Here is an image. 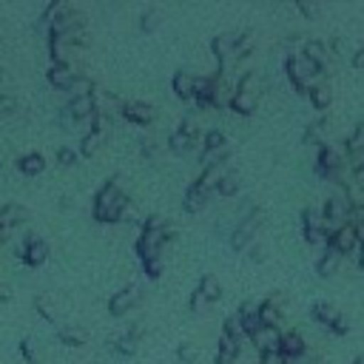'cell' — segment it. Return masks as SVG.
<instances>
[{
	"label": "cell",
	"instance_id": "6da1fadb",
	"mask_svg": "<svg viewBox=\"0 0 364 364\" xmlns=\"http://www.w3.org/2000/svg\"><path fill=\"white\" fill-rule=\"evenodd\" d=\"M176 239V228L171 225V222H165V219H159V216H148L145 219V225H142V233H139V239H136V256L145 262V259H154V256H159L162 253V247L168 245V242H173Z\"/></svg>",
	"mask_w": 364,
	"mask_h": 364
},
{
	"label": "cell",
	"instance_id": "7a4b0ae2",
	"mask_svg": "<svg viewBox=\"0 0 364 364\" xmlns=\"http://www.w3.org/2000/svg\"><path fill=\"white\" fill-rule=\"evenodd\" d=\"M284 74H287V80H290V85L296 88V94H310V88L316 85V82H321V80H327L321 71H318V65L313 63V60H307L301 51H290L287 54V60H284Z\"/></svg>",
	"mask_w": 364,
	"mask_h": 364
},
{
	"label": "cell",
	"instance_id": "3957f363",
	"mask_svg": "<svg viewBox=\"0 0 364 364\" xmlns=\"http://www.w3.org/2000/svg\"><path fill=\"white\" fill-rule=\"evenodd\" d=\"M125 205H128V196H125V193L119 191V185L111 179V182H105V185H102V191L97 193L94 216H97L100 222H117V219L122 216Z\"/></svg>",
	"mask_w": 364,
	"mask_h": 364
},
{
	"label": "cell",
	"instance_id": "277c9868",
	"mask_svg": "<svg viewBox=\"0 0 364 364\" xmlns=\"http://www.w3.org/2000/svg\"><path fill=\"white\" fill-rule=\"evenodd\" d=\"M256 105H259V77L256 74H242L228 108L239 117H250L256 111Z\"/></svg>",
	"mask_w": 364,
	"mask_h": 364
},
{
	"label": "cell",
	"instance_id": "5b68a950",
	"mask_svg": "<svg viewBox=\"0 0 364 364\" xmlns=\"http://www.w3.org/2000/svg\"><path fill=\"white\" fill-rule=\"evenodd\" d=\"M347 165V154H344V145H330L324 142L316 154V162H313V171L321 176V179H338L341 168Z\"/></svg>",
	"mask_w": 364,
	"mask_h": 364
},
{
	"label": "cell",
	"instance_id": "8992f818",
	"mask_svg": "<svg viewBox=\"0 0 364 364\" xmlns=\"http://www.w3.org/2000/svg\"><path fill=\"white\" fill-rule=\"evenodd\" d=\"M262 222H264V210H262V208H250V210L239 219V225L230 230V247H233V250H247V247L253 245V236L259 233Z\"/></svg>",
	"mask_w": 364,
	"mask_h": 364
},
{
	"label": "cell",
	"instance_id": "52a82bcc",
	"mask_svg": "<svg viewBox=\"0 0 364 364\" xmlns=\"http://www.w3.org/2000/svg\"><path fill=\"white\" fill-rule=\"evenodd\" d=\"M301 236L307 245H327V230H324V216L321 208H304L301 210Z\"/></svg>",
	"mask_w": 364,
	"mask_h": 364
},
{
	"label": "cell",
	"instance_id": "ba28073f",
	"mask_svg": "<svg viewBox=\"0 0 364 364\" xmlns=\"http://www.w3.org/2000/svg\"><path fill=\"white\" fill-rule=\"evenodd\" d=\"M239 34L242 31H222L210 40V51L219 60V74H228V63L236 60V46H239Z\"/></svg>",
	"mask_w": 364,
	"mask_h": 364
},
{
	"label": "cell",
	"instance_id": "9c48e42d",
	"mask_svg": "<svg viewBox=\"0 0 364 364\" xmlns=\"http://www.w3.org/2000/svg\"><path fill=\"white\" fill-rule=\"evenodd\" d=\"M327 245L336 247L341 256H355V259H358V253H361V242H358V233H355V225H353V222L341 225V228L327 239Z\"/></svg>",
	"mask_w": 364,
	"mask_h": 364
},
{
	"label": "cell",
	"instance_id": "30bf717a",
	"mask_svg": "<svg viewBox=\"0 0 364 364\" xmlns=\"http://www.w3.org/2000/svg\"><path fill=\"white\" fill-rule=\"evenodd\" d=\"M301 54L307 57V60H313L316 65H318V71L327 77L330 71H333V51H330V43L327 40H318V37H310L307 43H304V48H301Z\"/></svg>",
	"mask_w": 364,
	"mask_h": 364
},
{
	"label": "cell",
	"instance_id": "8fae6325",
	"mask_svg": "<svg viewBox=\"0 0 364 364\" xmlns=\"http://www.w3.org/2000/svg\"><path fill=\"white\" fill-rule=\"evenodd\" d=\"M250 344L259 350V355H264V353H279V347H282V330L262 324V327L250 336Z\"/></svg>",
	"mask_w": 364,
	"mask_h": 364
},
{
	"label": "cell",
	"instance_id": "7c38bea8",
	"mask_svg": "<svg viewBox=\"0 0 364 364\" xmlns=\"http://www.w3.org/2000/svg\"><path fill=\"white\" fill-rule=\"evenodd\" d=\"M122 117L128 122H136V125H151L156 119V108L151 102H142V100H131L122 105Z\"/></svg>",
	"mask_w": 364,
	"mask_h": 364
},
{
	"label": "cell",
	"instance_id": "4fadbf2b",
	"mask_svg": "<svg viewBox=\"0 0 364 364\" xmlns=\"http://www.w3.org/2000/svg\"><path fill=\"white\" fill-rule=\"evenodd\" d=\"M210 191H205L199 182H191L188 188H185V193H182V208H185V213H199V210H205V205L210 202Z\"/></svg>",
	"mask_w": 364,
	"mask_h": 364
},
{
	"label": "cell",
	"instance_id": "5bb4252c",
	"mask_svg": "<svg viewBox=\"0 0 364 364\" xmlns=\"http://www.w3.org/2000/svg\"><path fill=\"white\" fill-rule=\"evenodd\" d=\"M282 318H284L282 293H273V296H267L264 301H259V321H262L264 327H279Z\"/></svg>",
	"mask_w": 364,
	"mask_h": 364
},
{
	"label": "cell",
	"instance_id": "9a60e30c",
	"mask_svg": "<svg viewBox=\"0 0 364 364\" xmlns=\"http://www.w3.org/2000/svg\"><path fill=\"white\" fill-rule=\"evenodd\" d=\"M279 353H282L287 361H299V358H304V353H307V341H304V336L296 333V330H284V333H282V347H279Z\"/></svg>",
	"mask_w": 364,
	"mask_h": 364
},
{
	"label": "cell",
	"instance_id": "2e32d148",
	"mask_svg": "<svg viewBox=\"0 0 364 364\" xmlns=\"http://www.w3.org/2000/svg\"><path fill=\"white\" fill-rule=\"evenodd\" d=\"M196 77H199V74H193V71H188V68L173 71V77H171V91H173L179 100H193Z\"/></svg>",
	"mask_w": 364,
	"mask_h": 364
},
{
	"label": "cell",
	"instance_id": "e0dca14e",
	"mask_svg": "<svg viewBox=\"0 0 364 364\" xmlns=\"http://www.w3.org/2000/svg\"><path fill=\"white\" fill-rule=\"evenodd\" d=\"M136 301H139V287H136V284H128V287H122V290H117V293L111 296L108 307H111L114 316H122V313H128Z\"/></svg>",
	"mask_w": 364,
	"mask_h": 364
},
{
	"label": "cell",
	"instance_id": "ac0fdd59",
	"mask_svg": "<svg viewBox=\"0 0 364 364\" xmlns=\"http://www.w3.org/2000/svg\"><path fill=\"white\" fill-rule=\"evenodd\" d=\"M341 253L336 250V247H330V245H324L321 250H318V259H316V273L321 276V279H330L336 270H338V264H341Z\"/></svg>",
	"mask_w": 364,
	"mask_h": 364
},
{
	"label": "cell",
	"instance_id": "d6986e66",
	"mask_svg": "<svg viewBox=\"0 0 364 364\" xmlns=\"http://www.w3.org/2000/svg\"><path fill=\"white\" fill-rule=\"evenodd\" d=\"M213 91H216V74L208 77H196V91H193V102L199 108H213Z\"/></svg>",
	"mask_w": 364,
	"mask_h": 364
},
{
	"label": "cell",
	"instance_id": "ffe728a7",
	"mask_svg": "<svg viewBox=\"0 0 364 364\" xmlns=\"http://www.w3.org/2000/svg\"><path fill=\"white\" fill-rule=\"evenodd\" d=\"M236 316H239L242 330H245V336H247V338L262 327V321H259V304H253V301H242V304H239V310H236Z\"/></svg>",
	"mask_w": 364,
	"mask_h": 364
},
{
	"label": "cell",
	"instance_id": "44dd1931",
	"mask_svg": "<svg viewBox=\"0 0 364 364\" xmlns=\"http://www.w3.org/2000/svg\"><path fill=\"white\" fill-rule=\"evenodd\" d=\"M307 100H310V105H313L316 111H327V108L333 105V85H330L327 80H321V82H316V85L310 88V94H307Z\"/></svg>",
	"mask_w": 364,
	"mask_h": 364
},
{
	"label": "cell",
	"instance_id": "7402d4cb",
	"mask_svg": "<svg viewBox=\"0 0 364 364\" xmlns=\"http://www.w3.org/2000/svg\"><path fill=\"white\" fill-rule=\"evenodd\" d=\"M310 316H313V321L316 324H321V327H333V321L341 316L338 313V307L333 304V301H313V307H310Z\"/></svg>",
	"mask_w": 364,
	"mask_h": 364
},
{
	"label": "cell",
	"instance_id": "603a6c76",
	"mask_svg": "<svg viewBox=\"0 0 364 364\" xmlns=\"http://www.w3.org/2000/svg\"><path fill=\"white\" fill-rule=\"evenodd\" d=\"M205 299H208V304H213V301H219L222 299V284H219V279L213 276V273H202V279H199V287H196Z\"/></svg>",
	"mask_w": 364,
	"mask_h": 364
},
{
	"label": "cell",
	"instance_id": "cb8c5ba5",
	"mask_svg": "<svg viewBox=\"0 0 364 364\" xmlns=\"http://www.w3.org/2000/svg\"><path fill=\"white\" fill-rule=\"evenodd\" d=\"M239 191H242V176H239V171H233V168H230V171L222 176V182L216 185V193L230 199V196H236Z\"/></svg>",
	"mask_w": 364,
	"mask_h": 364
},
{
	"label": "cell",
	"instance_id": "d4e9b609",
	"mask_svg": "<svg viewBox=\"0 0 364 364\" xmlns=\"http://www.w3.org/2000/svg\"><path fill=\"white\" fill-rule=\"evenodd\" d=\"M324 136H327V117H321V119H316V122H310L307 128H304V142L307 145H324Z\"/></svg>",
	"mask_w": 364,
	"mask_h": 364
},
{
	"label": "cell",
	"instance_id": "484cf974",
	"mask_svg": "<svg viewBox=\"0 0 364 364\" xmlns=\"http://www.w3.org/2000/svg\"><path fill=\"white\" fill-rule=\"evenodd\" d=\"M228 156H230V145H225V148H216V151H202V171H208V168H216V165H225L228 162Z\"/></svg>",
	"mask_w": 364,
	"mask_h": 364
},
{
	"label": "cell",
	"instance_id": "4316f807",
	"mask_svg": "<svg viewBox=\"0 0 364 364\" xmlns=\"http://www.w3.org/2000/svg\"><path fill=\"white\" fill-rule=\"evenodd\" d=\"M225 145H228L225 131L210 128V131H205V134H202V151H216V148H225Z\"/></svg>",
	"mask_w": 364,
	"mask_h": 364
},
{
	"label": "cell",
	"instance_id": "83f0119b",
	"mask_svg": "<svg viewBox=\"0 0 364 364\" xmlns=\"http://www.w3.org/2000/svg\"><path fill=\"white\" fill-rule=\"evenodd\" d=\"M222 336L236 338V341H245V338H247V336H245V330H242V321H239V316H236V313H230V316L222 321Z\"/></svg>",
	"mask_w": 364,
	"mask_h": 364
},
{
	"label": "cell",
	"instance_id": "f1b7e54d",
	"mask_svg": "<svg viewBox=\"0 0 364 364\" xmlns=\"http://www.w3.org/2000/svg\"><path fill=\"white\" fill-rule=\"evenodd\" d=\"M193 145H196V142H193L191 136H185V134H182L179 128H176V131H173V134L168 136V148H171L173 154H188V151H191Z\"/></svg>",
	"mask_w": 364,
	"mask_h": 364
},
{
	"label": "cell",
	"instance_id": "f546056e",
	"mask_svg": "<svg viewBox=\"0 0 364 364\" xmlns=\"http://www.w3.org/2000/svg\"><path fill=\"white\" fill-rule=\"evenodd\" d=\"M196 355H199V350H196V344H193V341H182V344L176 347V358H179L182 364H193V361H196Z\"/></svg>",
	"mask_w": 364,
	"mask_h": 364
},
{
	"label": "cell",
	"instance_id": "4dcf8cb0",
	"mask_svg": "<svg viewBox=\"0 0 364 364\" xmlns=\"http://www.w3.org/2000/svg\"><path fill=\"white\" fill-rule=\"evenodd\" d=\"M91 108H94V102H91V97H88V94H82V97H74V102H71V114H77V117H85V114H91Z\"/></svg>",
	"mask_w": 364,
	"mask_h": 364
},
{
	"label": "cell",
	"instance_id": "1f68e13d",
	"mask_svg": "<svg viewBox=\"0 0 364 364\" xmlns=\"http://www.w3.org/2000/svg\"><path fill=\"white\" fill-rule=\"evenodd\" d=\"M162 267H165L162 256H154V259H145V262H142V270H145L148 279H156V276L162 273Z\"/></svg>",
	"mask_w": 364,
	"mask_h": 364
},
{
	"label": "cell",
	"instance_id": "d6a6232c",
	"mask_svg": "<svg viewBox=\"0 0 364 364\" xmlns=\"http://www.w3.org/2000/svg\"><path fill=\"white\" fill-rule=\"evenodd\" d=\"M216 350H222V353H230V355H236V358H239V353H242V341H236V338H228V336H219V344H216Z\"/></svg>",
	"mask_w": 364,
	"mask_h": 364
},
{
	"label": "cell",
	"instance_id": "836d02e7",
	"mask_svg": "<svg viewBox=\"0 0 364 364\" xmlns=\"http://www.w3.org/2000/svg\"><path fill=\"white\" fill-rule=\"evenodd\" d=\"M253 51V34L250 31H242L239 34V46H236V60H242L245 54H250Z\"/></svg>",
	"mask_w": 364,
	"mask_h": 364
},
{
	"label": "cell",
	"instance_id": "e575fe53",
	"mask_svg": "<svg viewBox=\"0 0 364 364\" xmlns=\"http://www.w3.org/2000/svg\"><path fill=\"white\" fill-rule=\"evenodd\" d=\"M51 80H54L57 85H71V82H74V71H68L65 65H57V68L51 71Z\"/></svg>",
	"mask_w": 364,
	"mask_h": 364
},
{
	"label": "cell",
	"instance_id": "d590c367",
	"mask_svg": "<svg viewBox=\"0 0 364 364\" xmlns=\"http://www.w3.org/2000/svg\"><path fill=\"white\" fill-rule=\"evenodd\" d=\"M114 347H117V353L131 355V353L136 350V338H134V336H122V338H117V341H114Z\"/></svg>",
	"mask_w": 364,
	"mask_h": 364
},
{
	"label": "cell",
	"instance_id": "8d00e7d4",
	"mask_svg": "<svg viewBox=\"0 0 364 364\" xmlns=\"http://www.w3.org/2000/svg\"><path fill=\"white\" fill-rule=\"evenodd\" d=\"M350 327H353V324H350V318H347V316L341 313V316H338V318L333 321L330 333H333V336H347V333H350Z\"/></svg>",
	"mask_w": 364,
	"mask_h": 364
},
{
	"label": "cell",
	"instance_id": "74e56055",
	"mask_svg": "<svg viewBox=\"0 0 364 364\" xmlns=\"http://www.w3.org/2000/svg\"><path fill=\"white\" fill-rule=\"evenodd\" d=\"M156 26H159V11H156V9H148V11L142 14V28H145V31H154Z\"/></svg>",
	"mask_w": 364,
	"mask_h": 364
},
{
	"label": "cell",
	"instance_id": "f35d334b",
	"mask_svg": "<svg viewBox=\"0 0 364 364\" xmlns=\"http://www.w3.org/2000/svg\"><path fill=\"white\" fill-rule=\"evenodd\" d=\"M188 304H191V313H205V307H208V299H205L199 290H193Z\"/></svg>",
	"mask_w": 364,
	"mask_h": 364
},
{
	"label": "cell",
	"instance_id": "ab89813d",
	"mask_svg": "<svg viewBox=\"0 0 364 364\" xmlns=\"http://www.w3.org/2000/svg\"><path fill=\"white\" fill-rule=\"evenodd\" d=\"M97 145H100V134H97V131H91V134L82 139V154H94V151H97Z\"/></svg>",
	"mask_w": 364,
	"mask_h": 364
},
{
	"label": "cell",
	"instance_id": "60d3db41",
	"mask_svg": "<svg viewBox=\"0 0 364 364\" xmlns=\"http://www.w3.org/2000/svg\"><path fill=\"white\" fill-rule=\"evenodd\" d=\"M259 364H287V358L282 353H264L259 355Z\"/></svg>",
	"mask_w": 364,
	"mask_h": 364
},
{
	"label": "cell",
	"instance_id": "b9f144b4",
	"mask_svg": "<svg viewBox=\"0 0 364 364\" xmlns=\"http://www.w3.org/2000/svg\"><path fill=\"white\" fill-rule=\"evenodd\" d=\"M247 253H250V259H253V262H264V259H267V253H264V247H262V245H250V247H247Z\"/></svg>",
	"mask_w": 364,
	"mask_h": 364
},
{
	"label": "cell",
	"instance_id": "7bdbcfd3",
	"mask_svg": "<svg viewBox=\"0 0 364 364\" xmlns=\"http://www.w3.org/2000/svg\"><path fill=\"white\" fill-rule=\"evenodd\" d=\"M23 168H26V171H40V168H43V159H40L37 154H34V156H26Z\"/></svg>",
	"mask_w": 364,
	"mask_h": 364
},
{
	"label": "cell",
	"instance_id": "ee69618b",
	"mask_svg": "<svg viewBox=\"0 0 364 364\" xmlns=\"http://www.w3.org/2000/svg\"><path fill=\"white\" fill-rule=\"evenodd\" d=\"M213 364H236V355H230V353H222V350H216V355H213Z\"/></svg>",
	"mask_w": 364,
	"mask_h": 364
},
{
	"label": "cell",
	"instance_id": "f6af8a7d",
	"mask_svg": "<svg viewBox=\"0 0 364 364\" xmlns=\"http://www.w3.org/2000/svg\"><path fill=\"white\" fill-rule=\"evenodd\" d=\"M353 65H355V68H364V46L355 48V54H353Z\"/></svg>",
	"mask_w": 364,
	"mask_h": 364
},
{
	"label": "cell",
	"instance_id": "bcb514c9",
	"mask_svg": "<svg viewBox=\"0 0 364 364\" xmlns=\"http://www.w3.org/2000/svg\"><path fill=\"white\" fill-rule=\"evenodd\" d=\"M296 9H299L301 14H307V17H313V14H318V6H307V3H299Z\"/></svg>",
	"mask_w": 364,
	"mask_h": 364
},
{
	"label": "cell",
	"instance_id": "7dc6e473",
	"mask_svg": "<svg viewBox=\"0 0 364 364\" xmlns=\"http://www.w3.org/2000/svg\"><path fill=\"white\" fill-rule=\"evenodd\" d=\"M60 159H63V162H74V151H65V148H63V151H60Z\"/></svg>",
	"mask_w": 364,
	"mask_h": 364
},
{
	"label": "cell",
	"instance_id": "c3c4849f",
	"mask_svg": "<svg viewBox=\"0 0 364 364\" xmlns=\"http://www.w3.org/2000/svg\"><path fill=\"white\" fill-rule=\"evenodd\" d=\"M355 262H358V267H361V273H364V245H361V253H358V259H355Z\"/></svg>",
	"mask_w": 364,
	"mask_h": 364
},
{
	"label": "cell",
	"instance_id": "681fc988",
	"mask_svg": "<svg viewBox=\"0 0 364 364\" xmlns=\"http://www.w3.org/2000/svg\"><path fill=\"white\" fill-rule=\"evenodd\" d=\"M353 364H364V353H358V355L353 358Z\"/></svg>",
	"mask_w": 364,
	"mask_h": 364
},
{
	"label": "cell",
	"instance_id": "f907efd6",
	"mask_svg": "<svg viewBox=\"0 0 364 364\" xmlns=\"http://www.w3.org/2000/svg\"><path fill=\"white\" fill-rule=\"evenodd\" d=\"M287 364H304V358H299V361H287Z\"/></svg>",
	"mask_w": 364,
	"mask_h": 364
}]
</instances>
